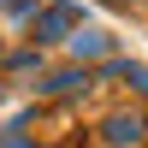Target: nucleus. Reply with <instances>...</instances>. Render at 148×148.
Listing matches in <instances>:
<instances>
[{
    "label": "nucleus",
    "instance_id": "obj_1",
    "mask_svg": "<svg viewBox=\"0 0 148 148\" xmlns=\"http://www.w3.org/2000/svg\"><path fill=\"white\" fill-rule=\"evenodd\" d=\"M95 130L101 148H148V107H113Z\"/></svg>",
    "mask_w": 148,
    "mask_h": 148
},
{
    "label": "nucleus",
    "instance_id": "obj_2",
    "mask_svg": "<svg viewBox=\"0 0 148 148\" xmlns=\"http://www.w3.org/2000/svg\"><path fill=\"white\" fill-rule=\"evenodd\" d=\"M77 30H83V12L71 6V0L42 6V12H36V24H30V36H36V42H71Z\"/></svg>",
    "mask_w": 148,
    "mask_h": 148
},
{
    "label": "nucleus",
    "instance_id": "obj_3",
    "mask_svg": "<svg viewBox=\"0 0 148 148\" xmlns=\"http://www.w3.org/2000/svg\"><path fill=\"white\" fill-rule=\"evenodd\" d=\"M36 89H42L47 101H77V95L95 89V71H89V65H65V71H53V77H42Z\"/></svg>",
    "mask_w": 148,
    "mask_h": 148
},
{
    "label": "nucleus",
    "instance_id": "obj_4",
    "mask_svg": "<svg viewBox=\"0 0 148 148\" xmlns=\"http://www.w3.org/2000/svg\"><path fill=\"white\" fill-rule=\"evenodd\" d=\"M65 47H71V59H77V65H89V59H113V53H119L107 30H77Z\"/></svg>",
    "mask_w": 148,
    "mask_h": 148
},
{
    "label": "nucleus",
    "instance_id": "obj_5",
    "mask_svg": "<svg viewBox=\"0 0 148 148\" xmlns=\"http://www.w3.org/2000/svg\"><path fill=\"white\" fill-rule=\"evenodd\" d=\"M6 71H18V77H24V71H36V77H42V53H36V47H18V53L6 59Z\"/></svg>",
    "mask_w": 148,
    "mask_h": 148
},
{
    "label": "nucleus",
    "instance_id": "obj_6",
    "mask_svg": "<svg viewBox=\"0 0 148 148\" xmlns=\"http://www.w3.org/2000/svg\"><path fill=\"white\" fill-rule=\"evenodd\" d=\"M36 12H42L36 0H6V18L12 24H36Z\"/></svg>",
    "mask_w": 148,
    "mask_h": 148
},
{
    "label": "nucleus",
    "instance_id": "obj_7",
    "mask_svg": "<svg viewBox=\"0 0 148 148\" xmlns=\"http://www.w3.org/2000/svg\"><path fill=\"white\" fill-rule=\"evenodd\" d=\"M0 148H36L30 130H0Z\"/></svg>",
    "mask_w": 148,
    "mask_h": 148
},
{
    "label": "nucleus",
    "instance_id": "obj_8",
    "mask_svg": "<svg viewBox=\"0 0 148 148\" xmlns=\"http://www.w3.org/2000/svg\"><path fill=\"white\" fill-rule=\"evenodd\" d=\"M101 6H113V12H130V6H142V0H101Z\"/></svg>",
    "mask_w": 148,
    "mask_h": 148
}]
</instances>
